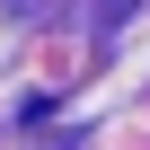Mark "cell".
<instances>
[{"label": "cell", "mask_w": 150, "mask_h": 150, "mask_svg": "<svg viewBox=\"0 0 150 150\" xmlns=\"http://www.w3.org/2000/svg\"><path fill=\"white\" fill-rule=\"evenodd\" d=\"M97 18H106V27H115V18H132V0H97Z\"/></svg>", "instance_id": "1"}]
</instances>
